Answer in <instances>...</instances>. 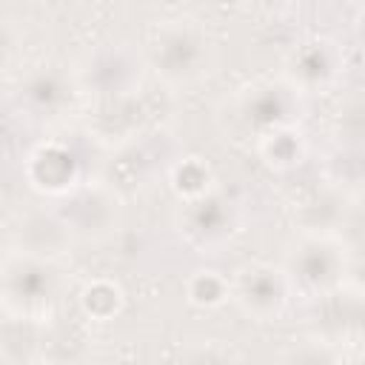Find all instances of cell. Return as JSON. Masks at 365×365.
Returning <instances> with one entry per match:
<instances>
[{
	"label": "cell",
	"instance_id": "6da1fadb",
	"mask_svg": "<svg viewBox=\"0 0 365 365\" xmlns=\"http://www.w3.org/2000/svg\"><path fill=\"white\" fill-rule=\"evenodd\" d=\"M66 277L60 259L34 257L26 251H11L0 265V314L46 322L63 299Z\"/></svg>",
	"mask_w": 365,
	"mask_h": 365
},
{
	"label": "cell",
	"instance_id": "7a4b0ae2",
	"mask_svg": "<svg viewBox=\"0 0 365 365\" xmlns=\"http://www.w3.org/2000/svg\"><path fill=\"white\" fill-rule=\"evenodd\" d=\"M211 60H214V48L208 31L188 17L157 26L143 48L145 71H151L168 88H180L202 80L211 68Z\"/></svg>",
	"mask_w": 365,
	"mask_h": 365
},
{
	"label": "cell",
	"instance_id": "3957f363",
	"mask_svg": "<svg viewBox=\"0 0 365 365\" xmlns=\"http://www.w3.org/2000/svg\"><path fill=\"white\" fill-rule=\"evenodd\" d=\"M282 271L294 297L317 299L348 282V245L339 234L299 231V240L285 254Z\"/></svg>",
	"mask_w": 365,
	"mask_h": 365
},
{
	"label": "cell",
	"instance_id": "277c9868",
	"mask_svg": "<svg viewBox=\"0 0 365 365\" xmlns=\"http://www.w3.org/2000/svg\"><path fill=\"white\" fill-rule=\"evenodd\" d=\"M71 71L80 86V94L91 100H108L140 91L145 77V63L140 48H131L125 43H100L88 48L71 66Z\"/></svg>",
	"mask_w": 365,
	"mask_h": 365
},
{
	"label": "cell",
	"instance_id": "5b68a950",
	"mask_svg": "<svg viewBox=\"0 0 365 365\" xmlns=\"http://www.w3.org/2000/svg\"><path fill=\"white\" fill-rule=\"evenodd\" d=\"M57 214L68 225L74 240L100 242L120 231L123 225V200L114 185L100 180H83L68 194L54 200Z\"/></svg>",
	"mask_w": 365,
	"mask_h": 365
},
{
	"label": "cell",
	"instance_id": "8992f818",
	"mask_svg": "<svg viewBox=\"0 0 365 365\" xmlns=\"http://www.w3.org/2000/svg\"><path fill=\"white\" fill-rule=\"evenodd\" d=\"M80 86L74 80V71L60 66V63H37L31 66L17 88H14V103L17 108L37 123H60L66 120L74 106H77Z\"/></svg>",
	"mask_w": 365,
	"mask_h": 365
},
{
	"label": "cell",
	"instance_id": "52a82bcc",
	"mask_svg": "<svg viewBox=\"0 0 365 365\" xmlns=\"http://www.w3.org/2000/svg\"><path fill=\"white\" fill-rule=\"evenodd\" d=\"M228 282L231 302H237L240 311L257 322L279 319L294 297L282 265L271 262H245L234 271V277H228Z\"/></svg>",
	"mask_w": 365,
	"mask_h": 365
},
{
	"label": "cell",
	"instance_id": "ba28073f",
	"mask_svg": "<svg viewBox=\"0 0 365 365\" xmlns=\"http://www.w3.org/2000/svg\"><path fill=\"white\" fill-rule=\"evenodd\" d=\"M180 205L182 208H180L177 225H180L182 240L191 248H197L202 254H214L234 240L237 225H240V211L217 188L202 197L185 200Z\"/></svg>",
	"mask_w": 365,
	"mask_h": 365
},
{
	"label": "cell",
	"instance_id": "9c48e42d",
	"mask_svg": "<svg viewBox=\"0 0 365 365\" xmlns=\"http://www.w3.org/2000/svg\"><path fill=\"white\" fill-rule=\"evenodd\" d=\"M94 108L88 114V134L111 148H125L145 137L151 125V103L140 91L108 97V100H91Z\"/></svg>",
	"mask_w": 365,
	"mask_h": 365
},
{
	"label": "cell",
	"instance_id": "30bf717a",
	"mask_svg": "<svg viewBox=\"0 0 365 365\" xmlns=\"http://www.w3.org/2000/svg\"><path fill=\"white\" fill-rule=\"evenodd\" d=\"M342 77V51L328 37H308L297 43L282 66V80L297 94H322Z\"/></svg>",
	"mask_w": 365,
	"mask_h": 365
},
{
	"label": "cell",
	"instance_id": "8fae6325",
	"mask_svg": "<svg viewBox=\"0 0 365 365\" xmlns=\"http://www.w3.org/2000/svg\"><path fill=\"white\" fill-rule=\"evenodd\" d=\"M26 180L43 197L60 200L74 185L83 182V160L80 154L60 140L37 143L26 157Z\"/></svg>",
	"mask_w": 365,
	"mask_h": 365
},
{
	"label": "cell",
	"instance_id": "7c38bea8",
	"mask_svg": "<svg viewBox=\"0 0 365 365\" xmlns=\"http://www.w3.org/2000/svg\"><path fill=\"white\" fill-rule=\"evenodd\" d=\"M299 94L285 83V80H265L251 86L237 106V114L242 125L251 131V137H262L279 125L297 123V108H299Z\"/></svg>",
	"mask_w": 365,
	"mask_h": 365
},
{
	"label": "cell",
	"instance_id": "4fadbf2b",
	"mask_svg": "<svg viewBox=\"0 0 365 365\" xmlns=\"http://www.w3.org/2000/svg\"><path fill=\"white\" fill-rule=\"evenodd\" d=\"M314 314H311V339H319L331 348L342 342H354L359 336V322H362V302L359 291L351 288L348 282L311 299Z\"/></svg>",
	"mask_w": 365,
	"mask_h": 365
},
{
	"label": "cell",
	"instance_id": "5bb4252c",
	"mask_svg": "<svg viewBox=\"0 0 365 365\" xmlns=\"http://www.w3.org/2000/svg\"><path fill=\"white\" fill-rule=\"evenodd\" d=\"M14 251H26L46 259H63L74 242L68 225L57 214L54 205H37L17 217L11 228Z\"/></svg>",
	"mask_w": 365,
	"mask_h": 365
},
{
	"label": "cell",
	"instance_id": "9a60e30c",
	"mask_svg": "<svg viewBox=\"0 0 365 365\" xmlns=\"http://www.w3.org/2000/svg\"><path fill=\"white\" fill-rule=\"evenodd\" d=\"M345 197L339 188L322 180L319 188H311L297 205L294 214L299 220V231H322V234H339V222L345 220Z\"/></svg>",
	"mask_w": 365,
	"mask_h": 365
},
{
	"label": "cell",
	"instance_id": "2e32d148",
	"mask_svg": "<svg viewBox=\"0 0 365 365\" xmlns=\"http://www.w3.org/2000/svg\"><path fill=\"white\" fill-rule=\"evenodd\" d=\"M254 143H257V151H259L262 163L274 171H294L308 154V140L297 128V123L279 125V128L257 137Z\"/></svg>",
	"mask_w": 365,
	"mask_h": 365
},
{
	"label": "cell",
	"instance_id": "e0dca14e",
	"mask_svg": "<svg viewBox=\"0 0 365 365\" xmlns=\"http://www.w3.org/2000/svg\"><path fill=\"white\" fill-rule=\"evenodd\" d=\"M168 188L180 202L214 191V171L202 157H177L168 165Z\"/></svg>",
	"mask_w": 365,
	"mask_h": 365
},
{
	"label": "cell",
	"instance_id": "ac0fdd59",
	"mask_svg": "<svg viewBox=\"0 0 365 365\" xmlns=\"http://www.w3.org/2000/svg\"><path fill=\"white\" fill-rule=\"evenodd\" d=\"M123 305H125V294L114 279L100 277V279L86 282V288L80 291V308L88 319L108 322L123 311Z\"/></svg>",
	"mask_w": 365,
	"mask_h": 365
},
{
	"label": "cell",
	"instance_id": "d6986e66",
	"mask_svg": "<svg viewBox=\"0 0 365 365\" xmlns=\"http://www.w3.org/2000/svg\"><path fill=\"white\" fill-rule=\"evenodd\" d=\"M185 294H188V302L197 308H220L231 299V282L220 271L202 268V271H194L188 277Z\"/></svg>",
	"mask_w": 365,
	"mask_h": 365
},
{
	"label": "cell",
	"instance_id": "ffe728a7",
	"mask_svg": "<svg viewBox=\"0 0 365 365\" xmlns=\"http://www.w3.org/2000/svg\"><path fill=\"white\" fill-rule=\"evenodd\" d=\"M17 57H20V31L14 29V23L0 17V71L11 68Z\"/></svg>",
	"mask_w": 365,
	"mask_h": 365
},
{
	"label": "cell",
	"instance_id": "44dd1931",
	"mask_svg": "<svg viewBox=\"0 0 365 365\" xmlns=\"http://www.w3.org/2000/svg\"><path fill=\"white\" fill-rule=\"evenodd\" d=\"M259 3H268V6H285V3H291V0H259Z\"/></svg>",
	"mask_w": 365,
	"mask_h": 365
}]
</instances>
